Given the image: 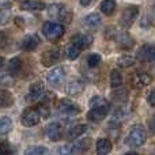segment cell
Returning a JSON list of instances; mask_svg holds the SVG:
<instances>
[{
  "instance_id": "cell-8",
  "label": "cell",
  "mask_w": 155,
  "mask_h": 155,
  "mask_svg": "<svg viewBox=\"0 0 155 155\" xmlns=\"http://www.w3.org/2000/svg\"><path fill=\"white\" fill-rule=\"evenodd\" d=\"M136 57L140 61L146 63H155V45L153 44H146L137 51Z\"/></svg>"
},
{
  "instance_id": "cell-24",
  "label": "cell",
  "mask_w": 155,
  "mask_h": 155,
  "mask_svg": "<svg viewBox=\"0 0 155 155\" xmlns=\"http://www.w3.org/2000/svg\"><path fill=\"white\" fill-rule=\"evenodd\" d=\"M80 52H82V49H80L76 44L72 42L71 45L67 46V49H65V56H67L70 60H76L78 57H79Z\"/></svg>"
},
{
  "instance_id": "cell-11",
  "label": "cell",
  "mask_w": 155,
  "mask_h": 155,
  "mask_svg": "<svg viewBox=\"0 0 155 155\" xmlns=\"http://www.w3.org/2000/svg\"><path fill=\"white\" fill-rule=\"evenodd\" d=\"M45 94V86H44L42 82H35L30 86L29 88V94H27L26 99L29 102H34V101H38L41 97Z\"/></svg>"
},
{
  "instance_id": "cell-17",
  "label": "cell",
  "mask_w": 155,
  "mask_h": 155,
  "mask_svg": "<svg viewBox=\"0 0 155 155\" xmlns=\"http://www.w3.org/2000/svg\"><path fill=\"white\" fill-rule=\"evenodd\" d=\"M83 90H84V83H83L80 79L71 80V82L65 86L67 94H70V95H72V97H76V95H79V94H82Z\"/></svg>"
},
{
  "instance_id": "cell-39",
  "label": "cell",
  "mask_w": 155,
  "mask_h": 155,
  "mask_svg": "<svg viewBox=\"0 0 155 155\" xmlns=\"http://www.w3.org/2000/svg\"><path fill=\"white\" fill-rule=\"evenodd\" d=\"M7 3H8L7 0H3V4H2V7H3V8H7V7H10L11 4H7Z\"/></svg>"
},
{
  "instance_id": "cell-10",
  "label": "cell",
  "mask_w": 155,
  "mask_h": 155,
  "mask_svg": "<svg viewBox=\"0 0 155 155\" xmlns=\"http://www.w3.org/2000/svg\"><path fill=\"white\" fill-rule=\"evenodd\" d=\"M60 59H61V53H60L59 49H52V51L44 52L42 56H41V63L45 67H52L56 63H59Z\"/></svg>"
},
{
  "instance_id": "cell-15",
  "label": "cell",
  "mask_w": 155,
  "mask_h": 155,
  "mask_svg": "<svg viewBox=\"0 0 155 155\" xmlns=\"http://www.w3.org/2000/svg\"><path fill=\"white\" fill-rule=\"evenodd\" d=\"M151 80H153V78H151L150 74L137 72V74L134 75V78H132V84H134L136 88H143V87H146V86L150 84Z\"/></svg>"
},
{
  "instance_id": "cell-7",
  "label": "cell",
  "mask_w": 155,
  "mask_h": 155,
  "mask_svg": "<svg viewBox=\"0 0 155 155\" xmlns=\"http://www.w3.org/2000/svg\"><path fill=\"white\" fill-rule=\"evenodd\" d=\"M64 79H65V71L61 67H57L54 70H52L48 74V76H46V82H48V84L52 88L60 87L63 84V82H64Z\"/></svg>"
},
{
  "instance_id": "cell-20",
  "label": "cell",
  "mask_w": 155,
  "mask_h": 155,
  "mask_svg": "<svg viewBox=\"0 0 155 155\" xmlns=\"http://www.w3.org/2000/svg\"><path fill=\"white\" fill-rule=\"evenodd\" d=\"M21 8L25 11H40L45 8V4L38 0H25L21 3Z\"/></svg>"
},
{
  "instance_id": "cell-40",
  "label": "cell",
  "mask_w": 155,
  "mask_h": 155,
  "mask_svg": "<svg viewBox=\"0 0 155 155\" xmlns=\"http://www.w3.org/2000/svg\"><path fill=\"white\" fill-rule=\"evenodd\" d=\"M151 11H153V16H154V18H155V0H154L153 5H151Z\"/></svg>"
},
{
  "instance_id": "cell-30",
  "label": "cell",
  "mask_w": 155,
  "mask_h": 155,
  "mask_svg": "<svg viewBox=\"0 0 155 155\" xmlns=\"http://www.w3.org/2000/svg\"><path fill=\"white\" fill-rule=\"evenodd\" d=\"M49 150L46 147H42V146H35V147H30L25 151L26 155H44V154H48Z\"/></svg>"
},
{
  "instance_id": "cell-16",
  "label": "cell",
  "mask_w": 155,
  "mask_h": 155,
  "mask_svg": "<svg viewBox=\"0 0 155 155\" xmlns=\"http://www.w3.org/2000/svg\"><path fill=\"white\" fill-rule=\"evenodd\" d=\"M40 42H41L40 37H38L37 34H31V35H27V37L23 38V41H22V44H21V48L23 49V51L31 52L40 45Z\"/></svg>"
},
{
  "instance_id": "cell-5",
  "label": "cell",
  "mask_w": 155,
  "mask_h": 155,
  "mask_svg": "<svg viewBox=\"0 0 155 155\" xmlns=\"http://www.w3.org/2000/svg\"><path fill=\"white\" fill-rule=\"evenodd\" d=\"M40 118H41L40 110L34 109V107H27V109H25V112L22 113L21 123H22V125L27 127V128H31V127L37 125V124L40 123Z\"/></svg>"
},
{
  "instance_id": "cell-34",
  "label": "cell",
  "mask_w": 155,
  "mask_h": 155,
  "mask_svg": "<svg viewBox=\"0 0 155 155\" xmlns=\"http://www.w3.org/2000/svg\"><path fill=\"white\" fill-rule=\"evenodd\" d=\"M148 104H150V106L155 107V88L151 91L150 95H148Z\"/></svg>"
},
{
  "instance_id": "cell-1",
  "label": "cell",
  "mask_w": 155,
  "mask_h": 155,
  "mask_svg": "<svg viewBox=\"0 0 155 155\" xmlns=\"http://www.w3.org/2000/svg\"><path fill=\"white\" fill-rule=\"evenodd\" d=\"M147 140V132L143 125H134L129 129L128 135L125 137V144L129 147H142Z\"/></svg>"
},
{
  "instance_id": "cell-22",
  "label": "cell",
  "mask_w": 155,
  "mask_h": 155,
  "mask_svg": "<svg viewBox=\"0 0 155 155\" xmlns=\"http://www.w3.org/2000/svg\"><path fill=\"white\" fill-rule=\"evenodd\" d=\"M86 131H87V125H84V124H78V125L72 127V128L68 131L67 139L68 140H74V139H76V137H79L80 135H83Z\"/></svg>"
},
{
  "instance_id": "cell-9",
  "label": "cell",
  "mask_w": 155,
  "mask_h": 155,
  "mask_svg": "<svg viewBox=\"0 0 155 155\" xmlns=\"http://www.w3.org/2000/svg\"><path fill=\"white\" fill-rule=\"evenodd\" d=\"M90 148V139H83L79 142L70 144L67 147H63L60 150V153H65V154H79V153H84Z\"/></svg>"
},
{
  "instance_id": "cell-38",
  "label": "cell",
  "mask_w": 155,
  "mask_h": 155,
  "mask_svg": "<svg viewBox=\"0 0 155 155\" xmlns=\"http://www.w3.org/2000/svg\"><path fill=\"white\" fill-rule=\"evenodd\" d=\"M151 129H153V132L155 134V116L153 117V121H151Z\"/></svg>"
},
{
  "instance_id": "cell-32",
  "label": "cell",
  "mask_w": 155,
  "mask_h": 155,
  "mask_svg": "<svg viewBox=\"0 0 155 155\" xmlns=\"http://www.w3.org/2000/svg\"><path fill=\"white\" fill-rule=\"evenodd\" d=\"M104 105H107V102L105 101L101 97H93L90 101V107H97V106H104Z\"/></svg>"
},
{
  "instance_id": "cell-36",
  "label": "cell",
  "mask_w": 155,
  "mask_h": 155,
  "mask_svg": "<svg viewBox=\"0 0 155 155\" xmlns=\"http://www.w3.org/2000/svg\"><path fill=\"white\" fill-rule=\"evenodd\" d=\"M15 22H16V23H18V26H19V27H23V23H25V22H23V19H22V21H21V18H16V19H15Z\"/></svg>"
},
{
  "instance_id": "cell-29",
  "label": "cell",
  "mask_w": 155,
  "mask_h": 155,
  "mask_svg": "<svg viewBox=\"0 0 155 155\" xmlns=\"http://www.w3.org/2000/svg\"><path fill=\"white\" fill-rule=\"evenodd\" d=\"M134 64H135V57L129 56V54H123V56H120L117 59V65H120L123 68H128Z\"/></svg>"
},
{
  "instance_id": "cell-33",
  "label": "cell",
  "mask_w": 155,
  "mask_h": 155,
  "mask_svg": "<svg viewBox=\"0 0 155 155\" xmlns=\"http://www.w3.org/2000/svg\"><path fill=\"white\" fill-rule=\"evenodd\" d=\"M0 153H2L3 155H8L11 154V148L7 146V143L5 142H2L0 143Z\"/></svg>"
},
{
  "instance_id": "cell-27",
  "label": "cell",
  "mask_w": 155,
  "mask_h": 155,
  "mask_svg": "<svg viewBox=\"0 0 155 155\" xmlns=\"http://www.w3.org/2000/svg\"><path fill=\"white\" fill-rule=\"evenodd\" d=\"M121 84H123V75L120 74V71H112V74H110V86L113 88H117Z\"/></svg>"
},
{
  "instance_id": "cell-2",
  "label": "cell",
  "mask_w": 155,
  "mask_h": 155,
  "mask_svg": "<svg viewBox=\"0 0 155 155\" xmlns=\"http://www.w3.org/2000/svg\"><path fill=\"white\" fill-rule=\"evenodd\" d=\"M106 34H107L106 37L114 41L118 45V48H121V49H127L128 51V49L134 48V45H135V40L127 31H118L116 29H110L106 31Z\"/></svg>"
},
{
  "instance_id": "cell-25",
  "label": "cell",
  "mask_w": 155,
  "mask_h": 155,
  "mask_svg": "<svg viewBox=\"0 0 155 155\" xmlns=\"http://www.w3.org/2000/svg\"><path fill=\"white\" fill-rule=\"evenodd\" d=\"M12 104H14V97L11 95V93H8L7 90H2V93H0V106L8 107Z\"/></svg>"
},
{
  "instance_id": "cell-31",
  "label": "cell",
  "mask_w": 155,
  "mask_h": 155,
  "mask_svg": "<svg viewBox=\"0 0 155 155\" xmlns=\"http://www.w3.org/2000/svg\"><path fill=\"white\" fill-rule=\"evenodd\" d=\"M99 63H101V54L93 53V54H90V56L87 57V65L90 68H95Z\"/></svg>"
},
{
  "instance_id": "cell-21",
  "label": "cell",
  "mask_w": 155,
  "mask_h": 155,
  "mask_svg": "<svg viewBox=\"0 0 155 155\" xmlns=\"http://www.w3.org/2000/svg\"><path fill=\"white\" fill-rule=\"evenodd\" d=\"M7 70H8V74L11 76H16L22 70V61L19 57H12V59L8 61V65H7Z\"/></svg>"
},
{
  "instance_id": "cell-13",
  "label": "cell",
  "mask_w": 155,
  "mask_h": 155,
  "mask_svg": "<svg viewBox=\"0 0 155 155\" xmlns=\"http://www.w3.org/2000/svg\"><path fill=\"white\" fill-rule=\"evenodd\" d=\"M109 113V107L107 105H104V106H97V107H91V110L87 113V118L93 123H98V121H102Z\"/></svg>"
},
{
  "instance_id": "cell-37",
  "label": "cell",
  "mask_w": 155,
  "mask_h": 155,
  "mask_svg": "<svg viewBox=\"0 0 155 155\" xmlns=\"http://www.w3.org/2000/svg\"><path fill=\"white\" fill-rule=\"evenodd\" d=\"M80 3H82V5H84L86 7V5H88L91 3V0H80Z\"/></svg>"
},
{
  "instance_id": "cell-14",
  "label": "cell",
  "mask_w": 155,
  "mask_h": 155,
  "mask_svg": "<svg viewBox=\"0 0 155 155\" xmlns=\"http://www.w3.org/2000/svg\"><path fill=\"white\" fill-rule=\"evenodd\" d=\"M45 134L53 142H57L63 137V127L60 123H51L46 125L45 128Z\"/></svg>"
},
{
  "instance_id": "cell-35",
  "label": "cell",
  "mask_w": 155,
  "mask_h": 155,
  "mask_svg": "<svg viewBox=\"0 0 155 155\" xmlns=\"http://www.w3.org/2000/svg\"><path fill=\"white\" fill-rule=\"evenodd\" d=\"M0 37H2V46H5V34L4 33H0Z\"/></svg>"
},
{
  "instance_id": "cell-3",
  "label": "cell",
  "mask_w": 155,
  "mask_h": 155,
  "mask_svg": "<svg viewBox=\"0 0 155 155\" xmlns=\"http://www.w3.org/2000/svg\"><path fill=\"white\" fill-rule=\"evenodd\" d=\"M42 34L45 35L46 40L49 41H57L64 34V26L54 22H45L42 26Z\"/></svg>"
},
{
  "instance_id": "cell-6",
  "label": "cell",
  "mask_w": 155,
  "mask_h": 155,
  "mask_svg": "<svg viewBox=\"0 0 155 155\" xmlns=\"http://www.w3.org/2000/svg\"><path fill=\"white\" fill-rule=\"evenodd\" d=\"M137 14H139V8H137L136 5H128V7L123 11L121 19H120V22H118L120 27H123V29L131 27L132 25H134L135 19H136Z\"/></svg>"
},
{
  "instance_id": "cell-23",
  "label": "cell",
  "mask_w": 155,
  "mask_h": 155,
  "mask_svg": "<svg viewBox=\"0 0 155 155\" xmlns=\"http://www.w3.org/2000/svg\"><path fill=\"white\" fill-rule=\"evenodd\" d=\"M112 151V142L109 139H99L97 142V153L99 155L109 154Z\"/></svg>"
},
{
  "instance_id": "cell-19",
  "label": "cell",
  "mask_w": 155,
  "mask_h": 155,
  "mask_svg": "<svg viewBox=\"0 0 155 155\" xmlns=\"http://www.w3.org/2000/svg\"><path fill=\"white\" fill-rule=\"evenodd\" d=\"M93 37H91L90 34H78L75 35V37L72 38V42L74 44H76L78 46H79L80 49H86V48H88V46L93 44Z\"/></svg>"
},
{
  "instance_id": "cell-26",
  "label": "cell",
  "mask_w": 155,
  "mask_h": 155,
  "mask_svg": "<svg viewBox=\"0 0 155 155\" xmlns=\"http://www.w3.org/2000/svg\"><path fill=\"white\" fill-rule=\"evenodd\" d=\"M116 10V0H104L101 3V11L106 15H112Z\"/></svg>"
},
{
  "instance_id": "cell-4",
  "label": "cell",
  "mask_w": 155,
  "mask_h": 155,
  "mask_svg": "<svg viewBox=\"0 0 155 155\" xmlns=\"http://www.w3.org/2000/svg\"><path fill=\"white\" fill-rule=\"evenodd\" d=\"M48 14L51 18L57 19L61 22H70L71 21V12L64 4L61 3H53L48 7Z\"/></svg>"
},
{
  "instance_id": "cell-28",
  "label": "cell",
  "mask_w": 155,
  "mask_h": 155,
  "mask_svg": "<svg viewBox=\"0 0 155 155\" xmlns=\"http://www.w3.org/2000/svg\"><path fill=\"white\" fill-rule=\"evenodd\" d=\"M12 129V120L10 117H2L0 118V134L5 135Z\"/></svg>"
},
{
  "instance_id": "cell-12",
  "label": "cell",
  "mask_w": 155,
  "mask_h": 155,
  "mask_svg": "<svg viewBox=\"0 0 155 155\" xmlns=\"http://www.w3.org/2000/svg\"><path fill=\"white\" fill-rule=\"evenodd\" d=\"M59 112L63 116H76L80 113V107L72 104L70 99H61L59 104Z\"/></svg>"
},
{
  "instance_id": "cell-18",
  "label": "cell",
  "mask_w": 155,
  "mask_h": 155,
  "mask_svg": "<svg viewBox=\"0 0 155 155\" xmlns=\"http://www.w3.org/2000/svg\"><path fill=\"white\" fill-rule=\"evenodd\" d=\"M83 22H84V26L87 27V29L95 30V29H98V27L101 26L102 19H101V16H99V14L93 12V14H90V15L86 16Z\"/></svg>"
}]
</instances>
